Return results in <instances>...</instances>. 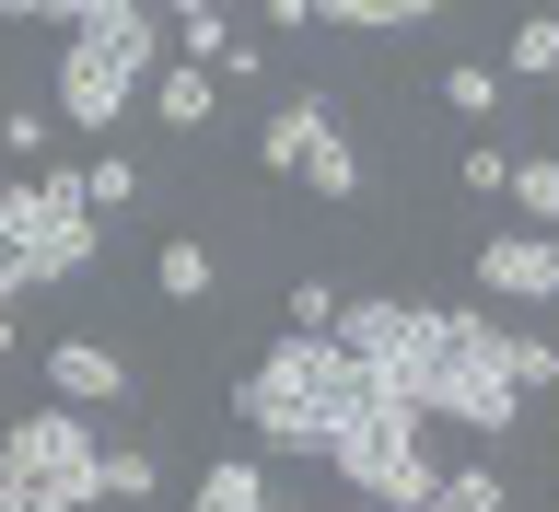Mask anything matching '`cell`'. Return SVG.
<instances>
[{"instance_id":"obj_14","label":"cell","mask_w":559,"mask_h":512,"mask_svg":"<svg viewBox=\"0 0 559 512\" xmlns=\"http://www.w3.org/2000/svg\"><path fill=\"white\" fill-rule=\"evenodd\" d=\"M94 501H105V512H152V501H164V466H152L140 443H117V454L94 466Z\"/></svg>"},{"instance_id":"obj_13","label":"cell","mask_w":559,"mask_h":512,"mask_svg":"<svg viewBox=\"0 0 559 512\" xmlns=\"http://www.w3.org/2000/svg\"><path fill=\"white\" fill-rule=\"evenodd\" d=\"M314 24H349V35H384V47H396V35L443 24V12H431V0H314Z\"/></svg>"},{"instance_id":"obj_7","label":"cell","mask_w":559,"mask_h":512,"mask_svg":"<svg viewBox=\"0 0 559 512\" xmlns=\"http://www.w3.org/2000/svg\"><path fill=\"white\" fill-rule=\"evenodd\" d=\"M466 279H478L489 303H559V257H548V234H478Z\"/></svg>"},{"instance_id":"obj_26","label":"cell","mask_w":559,"mask_h":512,"mask_svg":"<svg viewBox=\"0 0 559 512\" xmlns=\"http://www.w3.org/2000/svg\"><path fill=\"white\" fill-rule=\"evenodd\" d=\"M0 117H12V105H0Z\"/></svg>"},{"instance_id":"obj_20","label":"cell","mask_w":559,"mask_h":512,"mask_svg":"<svg viewBox=\"0 0 559 512\" xmlns=\"http://www.w3.org/2000/svg\"><path fill=\"white\" fill-rule=\"evenodd\" d=\"M443 105L466 117V129H478L489 105H501V70H489V59H454V70H443Z\"/></svg>"},{"instance_id":"obj_22","label":"cell","mask_w":559,"mask_h":512,"mask_svg":"<svg viewBox=\"0 0 559 512\" xmlns=\"http://www.w3.org/2000/svg\"><path fill=\"white\" fill-rule=\"evenodd\" d=\"M466 199H513V140H466Z\"/></svg>"},{"instance_id":"obj_27","label":"cell","mask_w":559,"mask_h":512,"mask_svg":"<svg viewBox=\"0 0 559 512\" xmlns=\"http://www.w3.org/2000/svg\"><path fill=\"white\" fill-rule=\"evenodd\" d=\"M349 512H361V501H349Z\"/></svg>"},{"instance_id":"obj_25","label":"cell","mask_w":559,"mask_h":512,"mask_svg":"<svg viewBox=\"0 0 559 512\" xmlns=\"http://www.w3.org/2000/svg\"><path fill=\"white\" fill-rule=\"evenodd\" d=\"M548 257H559V234H548Z\"/></svg>"},{"instance_id":"obj_10","label":"cell","mask_w":559,"mask_h":512,"mask_svg":"<svg viewBox=\"0 0 559 512\" xmlns=\"http://www.w3.org/2000/svg\"><path fill=\"white\" fill-rule=\"evenodd\" d=\"M164 47L187 70H222V59H234V12H222V0H175V12H164Z\"/></svg>"},{"instance_id":"obj_16","label":"cell","mask_w":559,"mask_h":512,"mask_svg":"<svg viewBox=\"0 0 559 512\" xmlns=\"http://www.w3.org/2000/svg\"><path fill=\"white\" fill-rule=\"evenodd\" d=\"M304 187H314V199H361V152H349V129H338V117L314 129V152H304Z\"/></svg>"},{"instance_id":"obj_21","label":"cell","mask_w":559,"mask_h":512,"mask_svg":"<svg viewBox=\"0 0 559 512\" xmlns=\"http://www.w3.org/2000/svg\"><path fill=\"white\" fill-rule=\"evenodd\" d=\"M82 199H94V222H105V210H129L140 199V164H129V152H94V164H82Z\"/></svg>"},{"instance_id":"obj_19","label":"cell","mask_w":559,"mask_h":512,"mask_svg":"<svg viewBox=\"0 0 559 512\" xmlns=\"http://www.w3.org/2000/svg\"><path fill=\"white\" fill-rule=\"evenodd\" d=\"M338 314H349L338 279H292V338H338Z\"/></svg>"},{"instance_id":"obj_8","label":"cell","mask_w":559,"mask_h":512,"mask_svg":"<svg viewBox=\"0 0 559 512\" xmlns=\"http://www.w3.org/2000/svg\"><path fill=\"white\" fill-rule=\"evenodd\" d=\"M140 105H152L175 140H210V129H222V82H210V70H187V59L152 70V94H140Z\"/></svg>"},{"instance_id":"obj_11","label":"cell","mask_w":559,"mask_h":512,"mask_svg":"<svg viewBox=\"0 0 559 512\" xmlns=\"http://www.w3.org/2000/svg\"><path fill=\"white\" fill-rule=\"evenodd\" d=\"M152 291H164V303H210V291H222V257H210L199 234H164L152 245Z\"/></svg>"},{"instance_id":"obj_6","label":"cell","mask_w":559,"mask_h":512,"mask_svg":"<svg viewBox=\"0 0 559 512\" xmlns=\"http://www.w3.org/2000/svg\"><path fill=\"white\" fill-rule=\"evenodd\" d=\"M47 396L59 408H140V373H129V349H105V338H47Z\"/></svg>"},{"instance_id":"obj_3","label":"cell","mask_w":559,"mask_h":512,"mask_svg":"<svg viewBox=\"0 0 559 512\" xmlns=\"http://www.w3.org/2000/svg\"><path fill=\"white\" fill-rule=\"evenodd\" d=\"M419 419H443L466 443H513V326L489 303H443V349H431V384H419Z\"/></svg>"},{"instance_id":"obj_5","label":"cell","mask_w":559,"mask_h":512,"mask_svg":"<svg viewBox=\"0 0 559 512\" xmlns=\"http://www.w3.org/2000/svg\"><path fill=\"white\" fill-rule=\"evenodd\" d=\"M94 419L82 408H24L12 431H0V489H24V512H94Z\"/></svg>"},{"instance_id":"obj_24","label":"cell","mask_w":559,"mask_h":512,"mask_svg":"<svg viewBox=\"0 0 559 512\" xmlns=\"http://www.w3.org/2000/svg\"><path fill=\"white\" fill-rule=\"evenodd\" d=\"M12 349H24V303H0V361H12Z\"/></svg>"},{"instance_id":"obj_23","label":"cell","mask_w":559,"mask_h":512,"mask_svg":"<svg viewBox=\"0 0 559 512\" xmlns=\"http://www.w3.org/2000/svg\"><path fill=\"white\" fill-rule=\"evenodd\" d=\"M536 384H559V338H513V396H536Z\"/></svg>"},{"instance_id":"obj_15","label":"cell","mask_w":559,"mask_h":512,"mask_svg":"<svg viewBox=\"0 0 559 512\" xmlns=\"http://www.w3.org/2000/svg\"><path fill=\"white\" fill-rule=\"evenodd\" d=\"M489 70H501V82H559V12H524Z\"/></svg>"},{"instance_id":"obj_17","label":"cell","mask_w":559,"mask_h":512,"mask_svg":"<svg viewBox=\"0 0 559 512\" xmlns=\"http://www.w3.org/2000/svg\"><path fill=\"white\" fill-rule=\"evenodd\" d=\"M513 210H524V234H559V164L548 152H513Z\"/></svg>"},{"instance_id":"obj_18","label":"cell","mask_w":559,"mask_h":512,"mask_svg":"<svg viewBox=\"0 0 559 512\" xmlns=\"http://www.w3.org/2000/svg\"><path fill=\"white\" fill-rule=\"evenodd\" d=\"M419 512H501V466H489V454H478V466H443Z\"/></svg>"},{"instance_id":"obj_9","label":"cell","mask_w":559,"mask_h":512,"mask_svg":"<svg viewBox=\"0 0 559 512\" xmlns=\"http://www.w3.org/2000/svg\"><path fill=\"white\" fill-rule=\"evenodd\" d=\"M187 512H292V501L269 489V466H257V454H222V466H199Z\"/></svg>"},{"instance_id":"obj_2","label":"cell","mask_w":559,"mask_h":512,"mask_svg":"<svg viewBox=\"0 0 559 512\" xmlns=\"http://www.w3.org/2000/svg\"><path fill=\"white\" fill-rule=\"evenodd\" d=\"M152 70H164V12H140V0H70V47H59V117L105 152V129L152 94Z\"/></svg>"},{"instance_id":"obj_4","label":"cell","mask_w":559,"mask_h":512,"mask_svg":"<svg viewBox=\"0 0 559 512\" xmlns=\"http://www.w3.org/2000/svg\"><path fill=\"white\" fill-rule=\"evenodd\" d=\"M326 478L361 489V512H419V501H431V478H443V466H431V419L361 373V408L326 431Z\"/></svg>"},{"instance_id":"obj_1","label":"cell","mask_w":559,"mask_h":512,"mask_svg":"<svg viewBox=\"0 0 559 512\" xmlns=\"http://www.w3.org/2000/svg\"><path fill=\"white\" fill-rule=\"evenodd\" d=\"M361 408V361H349L338 338H292L280 326L269 349H257V373L234 384V419L257 454H292V466H326V431Z\"/></svg>"},{"instance_id":"obj_12","label":"cell","mask_w":559,"mask_h":512,"mask_svg":"<svg viewBox=\"0 0 559 512\" xmlns=\"http://www.w3.org/2000/svg\"><path fill=\"white\" fill-rule=\"evenodd\" d=\"M314 129H326V94H292V105L269 117V129H257V164H269V175H304Z\"/></svg>"}]
</instances>
